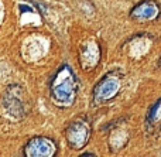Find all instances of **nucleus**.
Listing matches in <instances>:
<instances>
[{
    "label": "nucleus",
    "instance_id": "1",
    "mask_svg": "<svg viewBox=\"0 0 161 157\" xmlns=\"http://www.w3.org/2000/svg\"><path fill=\"white\" fill-rule=\"evenodd\" d=\"M79 81L74 70L64 64L57 70L50 84V96L53 104L58 108H69L78 95Z\"/></svg>",
    "mask_w": 161,
    "mask_h": 157
},
{
    "label": "nucleus",
    "instance_id": "2",
    "mask_svg": "<svg viewBox=\"0 0 161 157\" xmlns=\"http://www.w3.org/2000/svg\"><path fill=\"white\" fill-rule=\"evenodd\" d=\"M89 136H91V126L88 121L83 118L75 119L65 130V137H67L68 144L75 150L82 149L88 143Z\"/></svg>",
    "mask_w": 161,
    "mask_h": 157
},
{
    "label": "nucleus",
    "instance_id": "3",
    "mask_svg": "<svg viewBox=\"0 0 161 157\" xmlns=\"http://www.w3.org/2000/svg\"><path fill=\"white\" fill-rule=\"evenodd\" d=\"M120 89V78L114 72H109L96 84L93 89V101L96 104H103L114 98Z\"/></svg>",
    "mask_w": 161,
    "mask_h": 157
},
{
    "label": "nucleus",
    "instance_id": "4",
    "mask_svg": "<svg viewBox=\"0 0 161 157\" xmlns=\"http://www.w3.org/2000/svg\"><path fill=\"white\" fill-rule=\"evenodd\" d=\"M57 154V144L48 137H34L24 146V156L27 157H53Z\"/></svg>",
    "mask_w": 161,
    "mask_h": 157
},
{
    "label": "nucleus",
    "instance_id": "5",
    "mask_svg": "<svg viewBox=\"0 0 161 157\" xmlns=\"http://www.w3.org/2000/svg\"><path fill=\"white\" fill-rule=\"evenodd\" d=\"M80 65L85 71H89L97 65L100 59V47L95 40H86L79 50Z\"/></svg>",
    "mask_w": 161,
    "mask_h": 157
},
{
    "label": "nucleus",
    "instance_id": "6",
    "mask_svg": "<svg viewBox=\"0 0 161 157\" xmlns=\"http://www.w3.org/2000/svg\"><path fill=\"white\" fill-rule=\"evenodd\" d=\"M20 87L17 89V93H14V85L11 88H8L7 93L4 95V108L7 109V112L10 115H13L14 118H21L24 116V102L23 98L20 96Z\"/></svg>",
    "mask_w": 161,
    "mask_h": 157
},
{
    "label": "nucleus",
    "instance_id": "7",
    "mask_svg": "<svg viewBox=\"0 0 161 157\" xmlns=\"http://www.w3.org/2000/svg\"><path fill=\"white\" fill-rule=\"evenodd\" d=\"M158 6L151 0H144V2L139 3L134 6L130 11L131 19L140 20V21H147V20H153L158 16Z\"/></svg>",
    "mask_w": 161,
    "mask_h": 157
},
{
    "label": "nucleus",
    "instance_id": "8",
    "mask_svg": "<svg viewBox=\"0 0 161 157\" xmlns=\"http://www.w3.org/2000/svg\"><path fill=\"white\" fill-rule=\"evenodd\" d=\"M158 122H161V99L157 101L156 104L151 106L150 113H148V118H147L148 125H157Z\"/></svg>",
    "mask_w": 161,
    "mask_h": 157
},
{
    "label": "nucleus",
    "instance_id": "9",
    "mask_svg": "<svg viewBox=\"0 0 161 157\" xmlns=\"http://www.w3.org/2000/svg\"><path fill=\"white\" fill-rule=\"evenodd\" d=\"M25 11H30V13H33V8H31V7H28V6L27 4H20V13H25Z\"/></svg>",
    "mask_w": 161,
    "mask_h": 157
},
{
    "label": "nucleus",
    "instance_id": "10",
    "mask_svg": "<svg viewBox=\"0 0 161 157\" xmlns=\"http://www.w3.org/2000/svg\"><path fill=\"white\" fill-rule=\"evenodd\" d=\"M82 156H95V154H93V153H83Z\"/></svg>",
    "mask_w": 161,
    "mask_h": 157
}]
</instances>
